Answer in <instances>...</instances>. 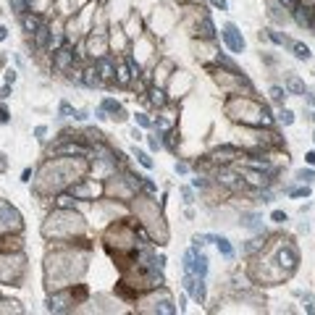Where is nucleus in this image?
<instances>
[{"mask_svg": "<svg viewBox=\"0 0 315 315\" xmlns=\"http://www.w3.org/2000/svg\"><path fill=\"white\" fill-rule=\"evenodd\" d=\"M100 105L108 111V116H111V118H116V116L124 111V108H121V102H118V100H113V98H102V100H100Z\"/></svg>", "mask_w": 315, "mask_h": 315, "instance_id": "21", "label": "nucleus"}, {"mask_svg": "<svg viewBox=\"0 0 315 315\" xmlns=\"http://www.w3.org/2000/svg\"><path fill=\"white\" fill-rule=\"evenodd\" d=\"M289 50H292V55L297 58V61H310V58H313L310 48H307V45H302V42H294V40H292V45H289Z\"/></svg>", "mask_w": 315, "mask_h": 315, "instance_id": "15", "label": "nucleus"}, {"mask_svg": "<svg viewBox=\"0 0 315 315\" xmlns=\"http://www.w3.org/2000/svg\"><path fill=\"white\" fill-rule=\"evenodd\" d=\"M205 186H208V179H205V176H195V179H192V189H205Z\"/></svg>", "mask_w": 315, "mask_h": 315, "instance_id": "35", "label": "nucleus"}, {"mask_svg": "<svg viewBox=\"0 0 315 315\" xmlns=\"http://www.w3.org/2000/svg\"><path fill=\"white\" fill-rule=\"evenodd\" d=\"M3 79H5V84H14V82H16V71H11V68H8V71L3 74Z\"/></svg>", "mask_w": 315, "mask_h": 315, "instance_id": "40", "label": "nucleus"}, {"mask_svg": "<svg viewBox=\"0 0 315 315\" xmlns=\"http://www.w3.org/2000/svg\"><path fill=\"white\" fill-rule=\"evenodd\" d=\"M160 142H163L166 150L176 152V132L173 129H160Z\"/></svg>", "mask_w": 315, "mask_h": 315, "instance_id": "19", "label": "nucleus"}, {"mask_svg": "<svg viewBox=\"0 0 315 315\" xmlns=\"http://www.w3.org/2000/svg\"><path fill=\"white\" fill-rule=\"evenodd\" d=\"M279 260H281V265H286L289 271H292L294 265H297V249L292 247V244H286L284 249H281V255H279Z\"/></svg>", "mask_w": 315, "mask_h": 315, "instance_id": "13", "label": "nucleus"}, {"mask_svg": "<svg viewBox=\"0 0 315 315\" xmlns=\"http://www.w3.org/2000/svg\"><path fill=\"white\" fill-rule=\"evenodd\" d=\"M5 40H8V27L0 24V42H5Z\"/></svg>", "mask_w": 315, "mask_h": 315, "instance_id": "44", "label": "nucleus"}, {"mask_svg": "<svg viewBox=\"0 0 315 315\" xmlns=\"http://www.w3.org/2000/svg\"><path fill=\"white\" fill-rule=\"evenodd\" d=\"M197 255H200V252H197V247H195V244H192V247L184 252V258H182V268H184V273H192V268H195Z\"/></svg>", "mask_w": 315, "mask_h": 315, "instance_id": "17", "label": "nucleus"}, {"mask_svg": "<svg viewBox=\"0 0 315 315\" xmlns=\"http://www.w3.org/2000/svg\"><path fill=\"white\" fill-rule=\"evenodd\" d=\"M147 95H150V102H152L155 108H163L166 102H168V98H166V92H163V89H150Z\"/></svg>", "mask_w": 315, "mask_h": 315, "instance_id": "26", "label": "nucleus"}, {"mask_svg": "<svg viewBox=\"0 0 315 315\" xmlns=\"http://www.w3.org/2000/svg\"><path fill=\"white\" fill-rule=\"evenodd\" d=\"M0 124H11V111H8V105L5 102H0Z\"/></svg>", "mask_w": 315, "mask_h": 315, "instance_id": "31", "label": "nucleus"}, {"mask_svg": "<svg viewBox=\"0 0 315 315\" xmlns=\"http://www.w3.org/2000/svg\"><path fill=\"white\" fill-rule=\"evenodd\" d=\"M292 14H294V21H297L299 27H313V11H310V8H305V5H297Z\"/></svg>", "mask_w": 315, "mask_h": 315, "instance_id": "12", "label": "nucleus"}, {"mask_svg": "<svg viewBox=\"0 0 315 315\" xmlns=\"http://www.w3.org/2000/svg\"><path fill=\"white\" fill-rule=\"evenodd\" d=\"M8 5H11V14H14L16 18H18V16H24L27 11H32L29 0H8Z\"/></svg>", "mask_w": 315, "mask_h": 315, "instance_id": "22", "label": "nucleus"}, {"mask_svg": "<svg viewBox=\"0 0 315 315\" xmlns=\"http://www.w3.org/2000/svg\"><path fill=\"white\" fill-rule=\"evenodd\" d=\"M74 118H76V121H87V118H89V113L84 111V108H82V111H76V113H74Z\"/></svg>", "mask_w": 315, "mask_h": 315, "instance_id": "42", "label": "nucleus"}, {"mask_svg": "<svg viewBox=\"0 0 315 315\" xmlns=\"http://www.w3.org/2000/svg\"><path fill=\"white\" fill-rule=\"evenodd\" d=\"M216 247H218V252H221L223 255V258H226V260H231V258H234V244H231V239H229V236H221V234H216Z\"/></svg>", "mask_w": 315, "mask_h": 315, "instance_id": "10", "label": "nucleus"}, {"mask_svg": "<svg viewBox=\"0 0 315 315\" xmlns=\"http://www.w3.org/2000/svg\"><path fill=\"white\" fill-rule=\"evenodd\" d=\"M50 63H53L55 71L68 74V71L74 68V63H76V55H74V50L68 48V45H63V48L53 50V58H50Z\"/></svg>", "mask_w": 315, "mask_h": 315, "instance_id": "2", "label": "nucleus"}, {"mask_svg": "<svg viewBox=\"0 0 315 315\" xmlns=\"http://www.w3.org/2000/svg\"><path fill=\"white\" fill-rule=\"evenodd\" d=\"M302 98H305L307 105H313V108H315V92H307V89H305V95H302Z\"/></svg>", "mask_w": 315, "mask_h": 315, "instance_id": "41", "label": "nucleus"}, {"mask_svg": "<svg viewBox=\"0 0 315 315\" xmlns=\"http://www.w3.org/2000/svg\"><path fill=\"white\" fill-rule=\"evenodd\" d=\"M182 197H184V205L195 202V192H192V186H182Z\"/></svg>", "mask_w": 315, "mask_h": 315, "instance_id": "33", "label": "nucleus"}, {"mask_svg": "<svg viewBox=\"0 0 315 315\" xmlns=\"http://www.w3.org/2000/svg\"><path fill=\"white\" fill-rule=\"evenodd\" d=\"M45 134H48V126H42V124H40V126H34V137L40 139V142L45 139Z\"/></svg>", "mask_w": 315, "mask_h": 315, "instance_id": "39", "label": "nucleus"}, {"mask_svg": "<svg viewBox=\"0 0 315 315\" xmlns=\"http://www.w3.org/2000/svg\"><path fill=\"white\" fill-rule=\"evenodd\" d=\"M21 182H24V184L32 182V168H24V171H21Z\"/></svg>", "mask_w": 315, "mask_h": 315, "instance_id": "43", "label": "nucleus"}, {"mask_svg": "<svg viewBox=\"0 0 315 315\" xmlns=\"http://www.w3.org/2000/svg\"><path fill=\"white\" fill-rule=\"evenodd\" d=\"M221 40H223V45L229 48V53H234V55L244 53V48H247L244 34L239 32V27H236L234 21H226V24L221 27Z\"/></svg>", "mask_w": 315, "mask_h": 315, "instance_id": "1", "label": "nucleus"}, {"mask_svg": "<svg viewBox=\"0 0 315 315\" xmlns=\"http://www.w3.org/2000/svg\"><path fill=\"white\" fill-rule=\"evenodd\" d=\"M210 5L218 11H229V0H210Z\"/></svg>", "mask_w": 315, "mask_h": 315, "instance_id": "38", "label": "nucleus"}, {"mask_svg": "<svg viewBox=\"0 0 315 315\" xmlns=\"http://www.w3.org/2000/svg\"><path fill=\"white\" fill-rule=\"evenodd\" d=\"M42 21H45V18H42L40 14H37V11H27L24 16H18V24H21V29L27 32V34H32V32L40 27Z\"/></svg>", "mask_w": 315, "mask_h": 315, "instance_id": "6", "label": "nucleus"}, {"mask_svg": "<svg viewBox=\"0 0 315 315\" xmlns=\"http://www.w3.org/2000/svg\"><path fill=\"white\" fill-rule=\"evenodd\" d=\"M242 229L247 231H260L263 229V216L260 213H242Z\"/></svg>", "mask_w": 315, "mask_h": 315, "instance_id": "9", "label": "nucleus"}, {"mask_svg": "<svg viewBox=\"0 0 315 315\" xmlns=\"http://www.w3.org/2000/svg\"><path fill=\"white\" fill-rule=\"evenodd\" d=\"M286 98H289V92L284 87H279V84L271 87V102H273V105H279V108L286 105Z\"/></svg>", "mask_w": 315, "mask_h": 315, "instance_id": "20", "label": "nucleus"}, {"mask_svg": "<svg viewBox=\"0 0 315 315\" xmlns=\"http://www.w3.org/2000/svg\"><path fill=\"white\" fill-rule=\"evenodd\" d=\"M236 158H242V152L236 150V147H231V145L218 147L213 155H210V160H213V163H221V166H226V163H231V160H236Z\"/></svg>", "mask_w": 315, "mask_h": 315, "instance_id": "5", "label": "nucleus"}, {"mask_svg": "<svg viewBox=\"0 0 315 315\" xmlns=\"http://www.w3.org/2000/svg\"><path fill=\"white\" fill-rule=\"evenodd\" d=\"M132 139H134V142H139V139H145V134L139 129H132Z\"/></svg>", "mask_w": 315, "mask_h": 315, "instance_id": "46", "label": "nucleus"}, {"mask_svg": "<svg viewBox=\"0 0 315 315\" xmlns=\"http://www.w3.org/2000/svg\"><path fill=\"white\" fill-rule=\"evenodd\" d=\"M173 171H176V176H186V173H189V163H184V160H176Z\"/></svg>", "mask_w": 315, "mask_h": 315, "instance_id": "32", "label": "nucleus"}, {"mask_svg": "<svg viewBox=\"0 0 315 315\" xmlns=\"http://www.w3.org/2000/svg\"><path fill=\"white\" fill-rule=\"evenodd\" d=\"M284 89H286L289 95H305V82H302L299 76L289 74V76H286V82H284Z\"/></svg>", "mask_w": 315, "mask_h": 315, "instance_id": "11", "label": "nucleus"}, {"mask_svg": "<svg viewBox=\"0 0 315 315\" xmlns=\"http://www.w3.org/2000/svg\"><path fill=\"white\" fill-rule=\"evenodd\" d=\"M134 158H137V163L142 166V168H147V171H152L155 168V160L150 158V152H145V150H139V147H134Z\"/></svg>", "mask_w": 315, "mask_h": 315, "instance_id": "18", "label": "nucleus"}, {"mask_svg": "<svg viewBox=\"0 0 315 315\" xmlns=\"http://www.w3.org/2000/svg\"><path fill=\"white\" fill-rule=\"evenodd\" d=\"M286 192H289V197H310V195H313L310 184H302V186H292V189H286Z\"/></svg>", "mask_w": 315, "mask_h": 315, "instance_id": "28", "label": "nucleus"}, {"mask_svg": "<svg viewBox=\"0 0 315 315\" xmlns=\"http://www.w3.org/2000/svg\"><path fill=\"white\" fill-rule=\"evenodd\" d=\"M313 142H315V134H313Z\"/></svg>", "mask_w": 315, "mask_h": 315, "instance_id": "48", "label": "nucleus"}, {"mask_svg": "<svg viewBox=\"0 0 315 315\" xmlns=\"http://www.w3.org/2000/svg\"><path fill=\"white\" fill-rule=\"evenodd\" d=\"M82 87H89V89H95V87H102V79L98 76V71H95V66H87V68H82Z\"/></svg>", "mask_w": 315, "mask_h": 315, "instance_id": "8", "label": "nucleus"}, {"mask_svg": "<svg viewBox=\"0 0 315 315\" xmlns=\"http://www.w3.org/2000/svg\"><path fill=\"white\" fill-rule=\"evenodd\" d=\"M305 160H307V166H315V150H310V152H307V155H305Z\"/></svg>", "mask_w": 315, "mask_h": 315, "instance_id": "47", "label": "nucleus"}, {"mask_svg": "<svg viewBox=\"0 0 315 315\" xmlns=\"http://www.w3.org/2000/svg\"><path fill=\"white\" fill-rule=\"evenodd\" d=\"M74 113H76V108L68 105V100H61V102H58V121L68 118V116H74Z\"/></svg>", "mask_w": 315, "mask_h": 315, "instance_id": "27", "label": "nucleus"}, {"mask_svg": "<svg viewBox=\"0 0 315 315\" xmlns=\"http://www.w3.org/2000/svg\"><path fill=\"white\" fill-rule=\"evenodd\" d=\"M147 147H150V152L163 150V142H160V134H158V137H155V134H150V137H147Z\"/></svg>", "mask_w": 315, "mask_h": 315, "instance_id": "30", "label": "nucleus"}, {"mask_svg": "<svg viewBox=\"0 0 315 315\" xmlns=\"http://www.w3.org/2000/svg\"><path fill=\"white\" fill-rule=\"evenodd\" d=\"M95 118H98V121H108L111 116H108V111L102 105H98V108H95Z\"/></svg>", "mask_w": 315, "mask_h": 315, "instance_id": "37", "label": "nucleus"}, {"mask_svg": "<svg viewBox=\"0 0 315 315\" xmlns=\"http://www.w3.org/2000/svg\"><path fill=\"white\" fill-rule=\"evenodd\" d=\"M216 24H213V18L210 16H202L200 18V24H197V34L202 37V40H216Z\"/></svg>", "mask_w": 315, "mask_h": 315, "instance_id": "7", "label": "nucleus"}, {"mask_svg": "<svg viewBox=\"0 0 315 315\" xmlns=\"http://www.w3.org/2000/svg\"><path fill=\"white\" fill-rule=\"evenodd\" d=\"M14 95V84H3L0 87V100H8Z\"/></svg>", "mask_w": 315, "mask_h": 315, "instance_id": "36", "label": "nucleus"}, {"mask_svg": "<svg viewBox=\"0 0 315 315\" xmlns=\"http://www.w3.org/2000/svg\"><path fill=\"white\" fill-rule=\"evenodd\" d=\"M132 82V74H129V63L126 61H121V63H116V84H121V87H126Z\"/></svg>", "mask_w": 315, "mask_h": 315, "instance_id": "14", "label": "nucleus"}, {"mask_svg": "<svg viewBox=\"0 0 315 315\" xmlns=\"http://www.w3.org/2000/svg\"><path fill=\"white\" fill-rule=\"evenodd\" d=\"M5 166H8V155H5V152H0V173L5 171Z\"/></svg>", "mask_w": 315, "mask_h": 315, "instance_id": "45", "label": "nucleus"}, {"mask_svg": "<svg viewBox=\"0 0 315 315\" xmlns=\"http://www.w3.org/2000/svg\"><path fill=\"white\" fill-rule=\"evenodd\" d=\"M208 268H210V260H208V255H197V260H195V268H192V273L195 276H200V279H208Z\"/></svg>", "mask_w": 315, "mask_h": 315, "instance_id": "16", "label": "nucleus"}, {"mask_svg": "<svg viewBox=\"0 0 315 315\" xmlns=\"http://www.w3.org/2000/svg\"><path fill=\"white\" fill-rule=\"evenodd\" d=\"M271 221H273V223H286L289 216L284 213V210H273V213H271Z\"/></svg>", "mask_w": 315, "mask_h": 315, "instance_id": "34", "label": "nucleus"}, {"mask_svg": "<svg viewBox=\"0 0 315 315\" xmlns=\"http://www.w3.org/2000/svg\"><path fill=\"white\" fill-rule=\"evenodd\" d=\"M134 121H137L139 129H152V126H155V124H152V118H150L147 113H137V116H134Z\"/></svg>", "mask_w": 315, "mask_h": 315, "instance_id": "29", "label": "nucleus"}, {"mask_svg": "<svg viewBox=\"0 0 315 315\" xmlns=\"http://www.w3.org/2000/svg\"><path fill=\"white\" fill-rule=\"evenodd\" d=\"M276 118H279V124H281V126H292L294 121H297V116H294V111H289L286 105H281V108H279V116H276Z\"/></svg>", "mask_w": 315, "mask_h": 315, "instance_id": "23", "label": "nucleus"}, {"mask_svg": "<svg viewBox=\"0 0 315 315\" xmlns=\"http://www.w3.org/2000/svg\"><path fill=\"white\" fill-rule=\"evenodd\" d=\"M265 37H268L273 45H281V48H284V45H286V48L292 45V40H289L286 34H281V32H276V29H265Z\"/></svg>", "mask_w": 315, "mask_h": 315, "instance_id": "24", "label": "nucleus"}, {"mask_svg": "<svg viewBox=\"0 0 315 315\" xmlns=\"http://www.w3.org/2000/svg\"><path fill=\"white\" fill-rule=\"evenodd\" d=\"M29 45H32V50H37V53L50 50V21H48V18H45L40 27L29 34Z\"/></svg>", "mask_w": 315, "mask_h": 315, "instance_id": "3", "label": "nucleus"}, {"mask_svg": "<svg viewBox=\"0 0 315 315\" xmlns=\"http://www.w3.org/2000/svg\"><path fill=\"white\" fill-rule=\"evenodd\" d=\"M294 179H297L299 184H313L315 182V168L310 166V168H299L297 173H294Z\"/></svg>", "mask_w": 315, "mask_h": 315, "instance_id": "25", "label": "nucleus"}, {"mask_svg": "<svg viewBox=\"0 0 315 315\" xmlns=\"http://www.w3.org/2000/svg\"><path fill=\"white\" fill-rule=\"evenodd\" d=\"M95 71H98V76L102 79V84H108V82H116V61L108 55H100L95 58Z\"/></svg>", "mask_w": 315, "mask_h": 315, "instance_id": "4", "label": "nucleus"}]
</instances>
